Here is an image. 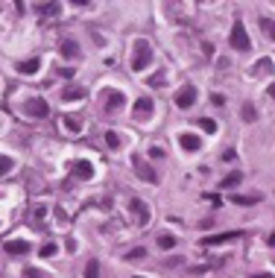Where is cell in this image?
<instances>
[{
	"instance_id": "6da1fadb",
	"label": "cell",
	"mask_w": 275,
	"mask_h": 278,
	"mask_svg": "<svg viewBox=\"0 0 275 278\" xmlns=\"http://www.w3.org/2000/svg\"><path fill=\"white\" fill-rule=\"evenodd\" d=\"M149 64H152V47H149L147 38H138V41H135V53H132V70L141 73V70H147Z\"/></svg>"
},
{
	"instance_id": "7a4b0ae2",
	"label": "cell",
	"mask_w": 275,
	"mask_h": 278,
	"mask_svg": "<svg viewBox=\"0 0 275 278\" xmlns=\"http://www.w3.org/2000/svg\"><path fill=\"white\" fill-rule=\"evenodd\" d=\"M229 41H232V47H234L237 53H249V50H252V41H249V32H246V26H243V18H234Z\"/></svg>"
},
{
	"instance_id": "3957f363",
	"label": "cell",
	"mask_w": 275,
	"mask_h": 278,
	"mask_svg": "<svg viewBox=\"0 0 275 278\" xmlns=\"http://www.w3.org/2000/svg\"><path fill=\"white\" fill-rule=\"evenodd\" d=\"M23 114H26V117H32V120H44V117L50 114V106H47V100H44V97H32V100H26V103H23Z\"/></svg>"
},
{
	"instance_id": "277c9868",
	"label": "cell",
	"mask_w": 275,
	"mask_h": 278,
	"mask_svg": "<svg viewBox=\"0 0 275 278\" xmlns=\"http://www.w3.org/2000/svg\"><path fill=\"white\" fill-rule=\"evenodd\" d=\"M132 167H135V173H138L144 182H149V185H155V182H158V173H155V167H152V164H149L144 155H138V152H135V155H132Z\"/></svg>"
},
{
	"instance_id": "5b68a950",
	"label": "cell",
	"mask_w": 275,
	"mask_h": 278,
	"mask_svg": "<svg viewBox=\"0 0 275 278\" xmlns=\"http://www.w3.org/2000/svg\"><path fill=\"white\" fill-rule=\"evenodd\" d=\"M232 240H240V232H223V235H211L202 240V249L208 246H223V243H232Z\"/></svg>"
},
{
	"instance_id": "8992f818",
	"label": "cell",
	"mask_w": 275,
	"mask_h": 278,
	"mask_svg": "<svg viewBox=\"0 0 275 278\" xmlns=\"http://www.w3.org/2000/svg\"><path fill=\"white\" fill-rule=\"evenodd\" d=\"M193 103H196V88H193V85H185V88L176 94V106H179V108H190Z\"/></svg>"
},
{
	"instance_id": "52a82bcc",
	"label": "cell",
	"mask_w": 275,
	"mask_h": 278,
	"mask_svg": "<svg viewBox=\"0 0 275 278\" xmlns=\"http://www.w3.org/2000/svg\"><path fill=\"white\" fill-rule=\"evenodd\" d=\"M123 106H126L123 91H108V94H106V106H103V108H106L108 114H111V111H117V108H123Z\"/></svg>"
},
{
	"instance_id": "ba28073f",
	"label": "cell",
	"mask_w": 275,
	"mask_h": 278,
	"mask_svg": "<svg viewBox=\"0 0 275 278\" xmlns=\"http://www.w3.org/2000/svg\"><path fill=\"white\" fill-rule=\"evenodd\" d=\"M179 147H182L185 152H196V150H202V138L193 135V132H185V135L179 138Z\"/></svg>"
},
{
	"instance_id": "9c48e42d",
	"label": "cell",
	"mask_w": 275,
	"mask_h": 278,
	"mask_svg": "<svg viewBox=\"0 0 275 278\" xmlns=\"http://www.w3.org/2000/svg\"><path fill=\"white\" fill-rule=\"evenodd\" d=\"M70 170H73V176H76V179H82V182H85V179H94V164H91V161H85V158L73 161V167H70Z\"/></svg>"
},
{
	"instance_id": "30bf717a",
	"label": "cell",
	"mask_w": 275,
	"mask_h": 278,
	"mask_svg": "<svg viewBox=\"0 0 275 278\" xmlns=\"http://www.w3.org/2000/svg\"><path fill=\"white\" fill-rule=\"evenodd\" d=\"M59 50H62V56H64V59H67V62H76V59H79V56H82V50H79V44H76V41H73V38H64V41H62V47H59Z\"/></svg>"
},
{
	"instance_id": "8fae6325",
	"label": "cell",
	"mask_w": 275,
	"mask_h": 278,
	"mask_svg": "<svg viewBox=\"0 0 275 278\" xmlns=\"http://www.w3.org/2000/svg\"><path fill=\"white\" fill-rule=\"evenodd\" d=\"M132 214H135L138 226H147V223H149V208H147L144 199H132Z\"/></svg>"
},
{
	"instance_id": "7c38bea8",
	"label": "cell",
	"mask_w": 275,
	"mask_h": 278,
	"mask_svg": "<svg viewBox=\"0 0 275 278\" xmlns=\"http://www.w3.org/2000/svg\"><path fill=\"white\" fill-rule=\"evenodd\" d=\"M85 88H79V85H67V88H62V100L64 103H73V100H85Z\"/></svg>"
},
{
	"instance_id": "4fadbf2b",
	"label": "cell",
	"mask_w": 275,
	"mask_h": 278,
	"mask_svg": "<svg viewBox=\"0 0 275 278\" xmlns=\"http://www.w3.org/2000/svg\"><path fill=\"white\" fill-rule=\"evenodd\" d=\"M38 67H41V59H23V62H18V73H23V76L38 73Z\"/></svg>"
},
{
	"instance_id": "5bb4252c",
	"label": "cell",
	"mask_w": 275,
	"mask_h": 278,
	"mask_svg": "<svg viewBox=\"0 0 275 278\" xmlns=\"http://www.w3.org/2000/svg\"><path fill=\"white\" fill-rule=\"evenodd\" d=\"M135 117H149L152 114V100L149 97H141V100H135Z\"/></svg>"
},
{
	"instance_id": "9a60e30c",
	"label": "cell",
	"mask_w": 275,
	"mask_h": 278,
	"mask_svg": "<svg viewBox=\"0 0 275 278\" xmlns=\"http://www.w3.org/2000/svg\"><path fill=\"white\" fill-rule=\"evenodd\" d=\"M232 202H234V205H243V208H249V205H258V202H264V193H249V196H237V193H232Z\"/></svg>"
},
{
	"instance_id": "2e32d148",
	"label": "cell",
	"mask_w": 275,
	"mask_h": 278,
	"mask_svg": "<svg viewBox=\"0 0 275 278\" xmlns=\"http://www.w3.org/2000/svg\"><path fill=\"white\" fill-rule=\"evenodd\" d=\"M240 182H243V173H237V170H234V173H229V176H223V179H220V188H223V191H234Z\"/></svg>"
},
{
	"instance_id": "e0dca14e",
	"label": "cell",
	"mask_w": 275,
	"mask_h": 278,
	"mask_svg": "<svg viewBox=\"0 0 275 278\" xmlns=\"http://www.w3.org/2000/svg\"><path fill=\"white\" fill-rule=\"evenodd\" d=\"M3 249H6L9 255H26V252H29V243H26V240H9Z\"/></svg>"
},
{
	"instance_id": "ac0fdd59",
	"label": "cell",
	"mask_w": 275,
	"mask_h": 278,
	"mask_svg": "<svg viewBox=\"0 0 275 278\" xmlns=\"http://www.w3.org/2000/svg\"><path fill=\"white\" fill-rule=\"evenodd\" d=\"M62 123H64V129H67V132H73V135H76V132H82V120H79L76 114H64V120H62Z\"/></svg>"
},
{
	"instance_id": "d6986e66",
	"label": "cell",
	"mask_w": 275,
	"mask_h": 278,
	"mask_svg": "<svg viewBox=\"0 0 275 278\" xmlns=\"http://www.w3.org/2000/svg\"><path fill=\"white\" fill-rule=\"evenodd\" d=\"M85 278H100V261L97 258H91L85 264Z\"/></svg>"
},
{
	"instance_id": "ffe728a7",
	"label": "cell",
	"mask_w": 275,
	"mask_h": 278,
	"mask_svg": "<svg viewBox=\"0 0 275 278\" xmlns=\"http://www.w3.org/2000/svg\"><path fill=\"white\" fill-rule=\"evenodd\" d=\"M240 117H243L246 123H252V120L258 117V111H255V106H252V103H246V106H243V111H240Z\"/></svg>"
},
{
	"instance_id": "44dd1931",
	"label": "cell",
	"mask_w": 275,
	"mask_h": 278,
	"mask_svg": "<svg viewBox=\"0 0 275 278\" xmlns=\"http://www.w3.org/2000/svg\"><path fill=\"white\" fill-rule=\"evenodd\" d=\"M158 246H161V249H173V246H176V237L164 232V235H158Z\"/></svg>"
},
{
	"instance_id": "7402d4cb",
	"label": "cell",
	"mask_w": 275,
	"mask_h": 278,
	"mask_svg": "<svg viewBox=\"0 0 275 278\" xmlns=\"http://www.w3.org/2000/svg\"><path fill=\"white\" fill-rule=\"evenodd\" d=\"M56 252H59V246H56V243H44V246L38 249V255H41V258H53Z\"/></svg>"
},
{
	"instance_id": "603a6c76",
	"label": "cell",
	"mask_w": 275,
	"mask_h": 278,
	"mask_svg": "<svg viewBox=\"0 0 275 278\" xmlns=\"http://www.w3.org/2000/svg\"><path fill=\"white\" fill-rule=\"evenodd\" d=\"M199 129H205V132H217V120H214V117H202V120H199Z\"/></svg>"
},
{
	"instance_id": "cb8c5ba5",
	"label": "cell",
	"mask_w": 275,
	"mask_h": 278,
	"mask_svg": "<svg viewBox=\"0 0 275 278\" xmlns=\"http://www.w3.org/2000/svg\"><path fill=\"white\" fill-rule=\"evenodd\" d=\"M12 167H15V161H12L9 155H0V176H6Z\"/></svg>"
},
{
	"instance_id": "d4e9b609",
	"label": "cell",
	"mask_w": 275,
	"mask_h": 278,
	"mask_svg": "<svg viewBox=\"0 0 275 278\" xmlns=\"http://www.w3.org/2000/svg\"><path fill=\"white\" fill-rule=\"evenodd\" d=\"M23 278H47V273L38 270V267H26V270H23Z\"/></svg>"
},
{
	"instance_id": "484cf974",
	"label": "cell",
	"mask_w": 275,
	"mask_h": 278,
	"mask_svg": "<svg viewBox=\"0 0 275 278\" xmlns=\"http://www.w3.org/2000/svg\"><path fill=\"white\" fill-rule=\"evenodd\" d=\"M255 73H273V59H261V64L255 67Z\"/></svg>"
},
{
	"instance_id": "4316f807",
	"label": "cell",
	"mask_w": 275,
	"mask_h": 278,
	"mask_svg": "<svg viewBox=\"0 0 275 278\" xmlns=\"http://www.w3.org/2000/svg\"><path fill=\"white\" fill-rule=\"evenodd\" d=\"M38 9H41V15H44V12H47V15H56V12H59L62 6H59V3H41Z\"/></svg>"
},
{
	"instance_id": "83f0119b",
	"label": "cell",
	"mask_w": 275,
	"mask_h": 278,
	"mask_svg": "<svg viewBox=\"0 0 275 278\" xmlns=\"http://www.w3.org/2000/svg\"><path fill=\"white\" fill-rule=\"evenodd\" d=\"M106 144H108L111 150H117V147H120V135H117V132H108V135H106Z\"/></svg>"
},
{
	"instance_id": "f1b7e54d",
	"label": "cell",
	"mask_w": 275,
	"mask_h": 278,
	"mask_svg": "<svg viewBox=\"0 0 275 278\" xmlns=\"http://www.w3.org/2000/svg\"><path fill=\"white\" fill-rule=\"evenodd\" d=\"M141 258H147V249H141V246H138V249H132V252L126 255V261H141Z\"/></svg>"
},
{
	"instance_id": "f546056e",
	"label": "cell",
	"mask_w": 275,
	"mask_h": 278,
	"mask_svg": "<svg viewBox=\"0 0 275 278\" xmlns=\"http://www.w3.org/2000/svg\"><path fill=\"white\" fill-rule=\"evenodd\" d=\"M164 155H167V152H164V147H152V150H149V158H152V161H161Z\"/></svg>"
},
{
	"instance_id": "4dcf8cb0",
	"label": "cell",
	"mask_w": 275,
	"mask_h": 278,
	"mask_svg": "<svg viewBox=\"0 0 275 278\" xmlns=\"http://www.w3.org/2000/svg\"><path fill=\"white\" fill-rule=\"evenodd\" d=\"M234 158H237V152H234V150H226V152H223V161H234Z\"/></svg>"
},
{
	"instance_id": "1f68e13d",
	"label": "cell",
	"mask_w": 275,
	"mask_h": 278,
	"mask_svg": "<svg viewBox=\"0 0 275 278\" xmlns=\"http://www.w3.org/2000/svg\"><path fill=\"white\" fill-rule=\"evenodd\" d=\"M179 264H185V261H182V258H167V261H164V267H179Z\"/></svg>"
},
{
	"instance_id": "d6a6232c",
	"label": "cell",
	"mask_w": 275,
	"mask_h": 278,
	"mask_svg": "<svg viewBox=\"0 0 275 278\" xmlns=\"http://www.w3.org/2000/svg\"><path fill=\"white\" fill-rule=\"evenodd\" d=\"M264 26H267V32L273 35V41H275V21H264Z\"/></svg>"
},
{
	"instance_id": "836d02e7",
	"label": "cell",
	"mask_w": 275,
	"mask_h": 278,
	"mask_svg": "<svg viewBox=\"0 0 275 278\" xmlns=\"http://www.w3.org/2000/svg\"><path fill=\"white\" fill-rule=\"evenodd\" d=\"M249 278H273V273H252Z\"/></svg>"
},
{
	"instance_id": "e575fe53",
	"label": "cell",
	"mask_w": 275,
	"mask_h": 278,
	"mask_svg": "<svg viewBox=\"0 0 275 278\" xmlns=\"http://www.w3.org/2000/svg\"><path fill=\"white\" fill-rule=\"evenodd\" d=\"M267 91H270V97H275V85H270V88H267Z\"/></svg>"
},
{
	"instance_id": "d590c367",
	"label": "cell",
	"mask_w": 275,
	"mask_h": 278,
	"mask_svg": "<svg viewBox=\"0 0 275 278\" xmlns=\"http://www.w3.org/2000/svg\"><path fill=\"white\" fill-rule=\"evenodd\" d=\"M270 246H275V232L270 235Z\"/></svg>"
}]
</instances>
